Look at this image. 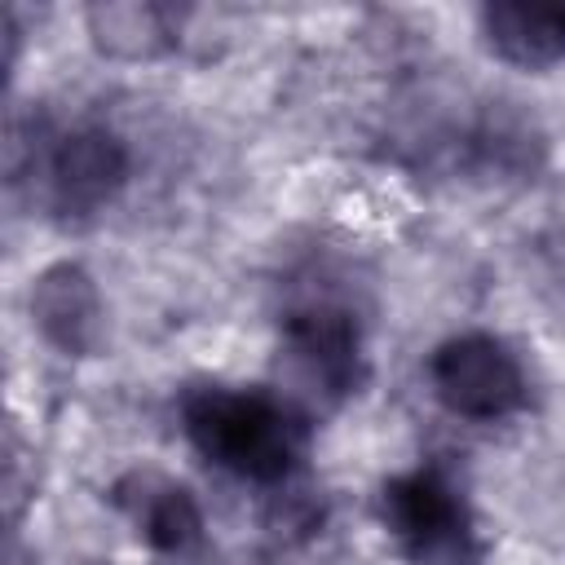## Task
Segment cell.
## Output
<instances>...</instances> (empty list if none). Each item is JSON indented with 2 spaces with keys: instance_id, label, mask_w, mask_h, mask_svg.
I'll return each mask as SVG.
<instances>
[{
  "instance_id": "1",
  "label": "cell",
  "mask_w": 565,
  "mask_h": 565,
  "mask_svg": "<svg viewBox=\"0 0 565 565\" xmlns=\"http://www.w3.org/2000/svg\"><path fill=\"white\" fill-rule=\"evenodd\" d=\"M181 419L194 450L243 481H282L300 455V428L269 393L203 384L185 393Z\"/></svg>"
},
{
  "instance_id": "8",
  "label": "cell",
  "mask_w": 565,
  "mask_h": 565,
  "mask_svg": "<svg viewBox=\"0 0 565 565\" xmlns=\"http://www.w3.org/2000/svg\"><path fill=\"white\" fill-rule=\"evenodd\" d=\"M128 486H132L137 494H128V490L119 486V499H124V508L132 512V521H137V530L146 534V543H154L159 552H185V547L199 539L203 516H199L190 490H181V486H172V481H163V477H132Z\"/></svg>"
},
{
  "instance_id": "9",
  "label": "cell",
  "mask_w": 565,
  "mask_h": 565,
  "mask_svg": "<svg viewBox=\"0 0 565 565\" xmlns=\"http://www.w3.org/2000/svg\"><path fill=\"white\" fill-rule=\"evenodd\" d=\"M88 26L115 57H154L172 35L168 13L154 4H97L88 13Z\"/></svg>"
},
{
  "instance_id": "6",
  "label": "cell",
  "mask_w": 565,
  "mask_h": 565,
  "mask_svg": "<svg viewBox=\"0 0 565 565\" xmlns=\"http://www.w3.org/2000/svg\"><path fill=\"white\" fill-rule=\"evenodd\" d=\"M31 318L62 353H88L102 335V296L79 265H53L35 278Z\"/></svg>"
},
{
  "instance_id": "4",
  "label": "cell",
  "mask_w": 565,
  "mask_h": 565,
  "mask_svg": "<svg viewBox=\"0 0 565 565\" xmlns=\"http://www.w3.org/2000/svg\"><path fill=\"white\" fill-rule=\"evenodd\" d=\"M124 177H128V150L110 128L97 124L57 137V146L44 159L49 199L66 216H88L102 203H110Z\"/></svg>"
},
{
  "instance_id": "2",
  "label": "cell",
  "mask_w": 565,
  "mask_h": 565,
  "mask_svg": "<svg viewBox=\"0 0 565 565\" xmlns=\"http://www.w3.org/2000/svg\"><path fill=\"white\" fill-rule=\"evenodd\" d=\"M384 525L419 565H472V521L459 490L437 468H415L384 486Z\"/></svg>"
},
{
  "instance_id": "5",
  "label": "cell",
  "mask_w": 565,
  "mask_h": 565,
  "mask_svg": "<svg viewBox=\"0 0 565 565\" xmlns=\"http://www.w3.org/2000/svg\"><path fill=\"white\" fill-rule=\"evenodd\" d=\"M287 344L291 358L305 366L313 384H322L331 397H344L358 384V322L327 300H313L287 318Z\"/></svg>"
},
{
  "instance_id": "7",
  "label": "cell",
  "mask_w": 565,
  "mask_h": 565,
  "mask_svg": "<svg viewBox=\"0 0 565 565\" xmlns=\"http://www.w3.org/2000/svg\"><path fill=\"white\" fill-rule=\"evenodd\" d=\"M486 44L512 66H552L565 57V4L503 0L481 9Z\"/></svg>"
},
{
  "instance_id": "3",
  "label": "cell",
  "mask_w": 565,
  "mask_h": 565,
  "mask_svg": "<svg viewBox=\"0 0 565 565\" xmlns=\"http://www.w3.org/2000/svg\"><path fill=\"white\" fill-rule=\"evenodd\" d=\"M428 375H433L441 406L463 419L490 424V419L521 411V402H525V371H521L516 353L486 331L446 340L433 353Z\"/></svg>"
}]
</instances>
